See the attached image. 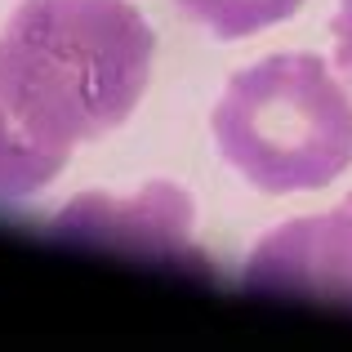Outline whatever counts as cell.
Listing matches in <instances>:
<instances>
[{"mask_svg":"<svg viewBox=\"0 0 352 352\" xmlns=\"http://www.w3.org/2000/svg\"><path fill=\"white\" fill-rule=\"evenodd\" d=\"M156 36L129 0H18L0 27V201L45 192L143 103Z\"/></svg>","mask_w":352,"mask_h":352,"instance_id":"obj_1","label":"cell"},{"mask_svg":"<svg viewBox=\"0 0 352 352\" xmlns=\"http://www.w3.org/2000/svg\"><path fill=\"white\" fill-rule=\"evenodd\" d=\"M210 134L263 197L321 192L352 170V94L321 54H267L223 85Z\"/></svg>","mask_w":352,"mask_h":352,"instance_id":"obj_2","label":"cell"},{"mask_svg":"<svg viewBox=\"0 0 352 352\" xmlns=\"http://www.w3.org/2000/svg\"><path fill=\"white\" fill-rule=\"evenodd\" d=\"M241 281L254 294L352 308V197L326 214H303L263 232L241 267Z\"/></svg>","mask_w":352,"mask_h":352,"instance_id":"obj_3","label":"cell"},{"mask_svg":"<svg viewBox=\"0 0 352 352\" xmlns=\"http://www.w3.org/2000/svg\"><path fill=\"white\" fill-rule=\"evenodd\" d=\"M80 206L94 210V219L76 214V210H63V232L72 236H89V241H125L134 245L138 232V250H156V245H183L192 223V201L179 188H147L143 197L129 201H103V197H80Z\"/></svg>","mask_w":352,"mask_h":352,"instance_id":"obj_4","label":"cell"},{"mask_svg":"<svg viewBox=\"0 0 352 352\" xmlns=\"http://www.w3.org/2000/svg\"><path fill=\"white\" fill-rule=\"evenodd\" d=\"M188 23L206 27L214 41H245V36L276 27L303 9V0H174Z\"/></svg>","mask_w":352,"mask_h":352,"instance_id":"obj_5","label":"cell"},{"mask_svg":"<svg viewBox=\"0 0 352 352\" xmlns=\"http://www.w3.org/2000/svg\"><path fill=\"white\" fill-rule=\"evenodd\" d=\"M330 36H335V67L352 85V0H339L335 18H330Z\"/></svg>","mask_w":352,"mask_h":352,"instance_id":"obj_6","label":"cell"}]
</instances>
